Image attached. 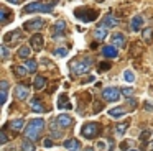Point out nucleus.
Returning a JSON list of instances; mask_svg holds the SVG:
<instances>
[{"label":"nucleus","instance_id":"29","mask_svg":"<svg viewBox=\"0 0 153 151\" xmlns=\"http://www.w3.org/2000/svg\"><path fill=\"white\" fill-rule=\"evenodd\" d=\"M36 66H38L36 61H33V59H28V61L25 62V67H27L30 72H35V71H36Z\"/></svg>","mask_w":153,"mask_h":151},{"label":"nucleus","instance_id":"9","mask_svg":"<svg viewBox=\"0 0 153 151\" xmlns=\"http://www.w3.org/2000/svg\"><path fill=\"white\" fill-rule=\"evenodd\" d=\"M45 46V39L41 35H33L31 36V41H30V48L36 49V51H41Z\"/></svg>","mask_w":153,"mask_h":151},{"label":"nucleus","instance_id":"20","mask_svg":"<svg viewBox=\"0 0 153 151\" xmlns=\"http://www.w3.org/2000/svg\"><path fill=\"white\" fill-rule=\"evenodd\" d=\"M64 148L69 151H79V141L77 140H68L64 141Z\"/></svg>","mask_w":153,"mask_h":151},{"label":"nucleus","instance_id":"46","mask_svg":"<svg viewBox=\"0 0 153 151\" xmlns=\"http://www.w3.org/2000/svg\"><path fill=\"white\" fill-rule=\"evenodd\" d=\"M130 151H138V150H130Z\"/></svg>","mask_w":153,"mask_h":151},{"label":"nucleus","instance_id":"2","mask_svg":"<svg viewBox=\"0 0 153 151\" xmlns=\"http://www.w3.org/2000/svg\"><path fill=\"white\" fill-rule=\"evenodd\" d=\"M56 5V2H31L25 7V13H36V12H41V13H50L53 12V7Z\"/></svg>","mask_w":153,"mask_h":151},{"label":"nucleus","instance_id":"30","mask_svg":"<svg viewBox=\"0 0 153 151\" xmlns=\"http://www.w3.org/2000/svg\"><path fill=\"white\" fill-rule=\"evenodd\" d=\"M123 79H125L127 82H133V81H135V74H133L130 69H127V71L123 72Z\"/></svg>","mask_w":153,"mask_h":151},{"label":"nucleus","instance_id":"31","mask_svg":"<svg viewBox=\"0 0 153 151\" xmlns=\"http://www.w3.org/2000/svg\"><path fill=\"white\" fill-rule=\"evenodd\" d=\"M127 127H128L127 123H123V125H119V127L115 128V135H117V136H119V138L122 136V135L127 131Z\"/></svg>","mask_w":153,"mask_h":151},{"label":"nucleus","instance_id":"39","mask_svg":"<svg viewBox=\"0 0 153 151\" xmlns=\"http://www.w3.org/2000/svg\"><path fill=\"white\" fill-rule=\"evenodd\" d=\"M145 108H146V110L152 112V110H153V105H152V104H145Z\"/></svg>","mask_w":153,"mask_h":151},{"label":"nucleus","instance_id":"15","mask_svg":"<svg viewBox=\"0 0 153 151\" xmlns=\"http://www.w3.org/2000/svg\"><path fill=\"white\" fill-rule=\"evenodd\" d=\"M142 23H143V16L142 15H135L132 18V23H130V30H132V31H138L140 26H142Z\"/></svg>","mask_w":153,"mask_h":151},{"label":"nucleus","instance_id":"44","mask_svg":"<svg viewBox=\"0 0 153 151\" xmlns=\"http://www.w3.org/2000/svg\"><path fill=\"white\" fill-rule=\"evenodd\" d=\"M84 151H94V150H92V148H86Z\"/></svg>","mask_w":153,"mask_h":151},{"label":"nucleus","instance_id":"16","mask_svg":"<svg viewBox=\"0 0 153 151\" xmlns=\"http://www.w3.org/2000/svg\"><path fill=\"white\" fill-rule=\"evenodd\" d=\"M7 92H8V82L2 81L0 82V102H2V104L7 102Z\"/></svg>","mask_w":153,"mask_h":151},{"label":"nucleus","instance_id":"22","mask_svg":"<svg viewBox=\"0 0 153 151\" xmlns=\"http://www.w3.org/2000/svg\"><path fill=\"white\" fill-rule=\"evenodd\" d=\"M58 107H59L61 110H64V108H68V110H69V108H71V104L68 102V97H66V95H59V102H58Z\"/></svg>","mask_w":153,"mask_h":151},{"label":"nucleus","instance_id":"13","mask_svg":"<svg viewBox=\"0 0 153 151\" xmlns=\"http://www.w3.org/2000/svg\"><path fill=\"white\" fill-rule=\"evenodd\" d=\"M112 46L123 48V46H125V36H123L122 33H114L112 35Z\"/></svg>","mask_w":153,"mask_h":151},{"label":"nucleus","instance_id":"21","mask_svg":"<svg viewBox=\"0 0 153 151\" xmlns=\"http://www.w3.org/2000/svg\"><path fill=\"white\" fill-rule=\"evenodd\" d=\"M31 108H33V112H36V113H43L45 112L43 104L38 102V98H33V100H31Z\"/></svg>","mask_w":153,"mask_h":151},{"label":"nucleus","instance_id":"32","mask_svg":"<svg viewBox=\"0 0 153 151\" xmlns=\"http://www.w3.org/2000/svg\"><path fill=\"white\" fill-rule=\"evenodd\" d=\"M22 150H23V151H35V144L31 143V141H23Z\"/></svg>","mask_w":153,"mask_h":151},{"label":"nucleus","instance_id":"1","mask_svg":"<svg viewBox=\"0 0 153 151\" xmlns=\"http://www.w3.org/2000/svg\"><path fill=\"white\" fill-rule=\"evenodd\" d=\"M74 16L82 23H91L99 16V12L89 8V7H79V8L74 10Z\"/></svg>","mask_w":153,"mask_h":151},{"label":"nucleus","instance_id":"33","mask_svg":"<svg viewBox=\"0 0 153 151\" xmlns=\"http://www.w3.org/2000/svg\"><path fill=\"white\" fill-rule=\"evenodd\" d=\"M152 30H150V28H146L145 30V31H143V39H145V41L146 43H150V41H152V38H153V36H152Z\"/></svg>","mask_w":153,"mask_h":151},{"label":"nucleus","instance_id":"34","mask_svg":"<svg viewBox=\"0 0 153 151\" xmlns=\"http://www.w3.org/2000/svg\"><path fill=\"white\" fill-rule=\"evenodd\" d=\"M56 56H68V48H56L54 49Z\"/></svg>","mask_w":153,"mask_h":151},{"label":"nucleus","instance_id":"18","mask_svg":"<svg viewBox=\"0 0 153 151\" xmlns=\"http://www.w3.org/2000/svg\"><path fill=\"white\" fill-rule=\"evenodd\" d=\"M109 115H110L112 118H120V117H123V115H125V108H123V107L110 108V110H109Z\"/></svg>","mask_w":153,"mask_h":151},{"label":"nucleus","instance_id":"19","mask_svg":"<svg viewBox=\"0 0 153 151\" xmlns=\"http://www.w3.org/2000/svg\"><path fill=\"white\" fill-rule=\"evenodd\" d=\"M33 85L36 90H41V89H45V85H46V79L43 77V76H36L33 81Z\"/></svg>","mask_w":153,"mask_h":151},{"label":"nucleus","instance_id":"17","mask_svg":"<svg viewBox=\"0 0 153 151\" xmlns=\"http://www.w3.org/2000/svg\"><path fill=\"white\" fill-rule=\"evenodd\" d=\"M107 30H109V28H105V26H102V25L97 26L96 31H94V36H96V39H99V41H100V39H105V36L109 35V33H107Z\"/></svg>","mask_w":153,"mask_h":151},{"label":"nucleus","instance_id":"38","mask_svg":"<svg viewBox=\"0 0 153 151\" xmlns=\"http://www.w3.org/2000/svg\"><path fill=\"white\" fill-rule=\"evenodd\" d=\"M45 146H46V148H51V146H53V143L50 141V138H46V140H45Z\"/></svg>","mask_w":153,"mask_h":151},{"label":"nucleus","instance_id":"41","mask_svg":"<svg viewBox=\"0 0 153 151\" xmlns=\"http://www.w3.org/2000/svg\"><path fill=\"white\" fill-rule=\"evenodd\" d=\"M146 151H153V141L148 144V148H146Z\"/></svg>","mask_w":153,"mask_h":151},{"label":"nucleus","instance_id":"3","mask_svg":"<svg viewBox=\"0 0 153 151\" xmlns=\"http://www.w3.org/2000/svg\"><path fill=\"white\" fill-rule=\"evenodd\" d=\"M43 127H45L43 118H33V120H30V123L27 127V136L30 140H36L40 131L43 130Z\"/></svg>","mask_w":153,"mask_h":151},{"label":"nucleus","instance_id":"27","mask_svg":"<svg viewBox=\"0 0 153 151\" xmlns=\"http://www.w3.org/2000/svg\"><path fill=\"white\" fill-rule=\"evenodd\" d=\"M7 20H8V8L7 7H0V21L7 23Z\"/></svg>","mask_w":153,"mask_h":151},{"label":"nucleus","instance_id":"4","mask_svg":"<svg viewBox=\"0 0 153 151\" xmlns=\"http://www.w3.org/2000/svg\"><path fill=\"white\" fill-rule=\"evenodd\" d=\"M91 66H92V59L84 58L82 61H73L71 62V71H73V74L81 76V74H84V72L89 71Z\"/></svg>","mask_w":153,"mask_h":151},{"label":"nucleus","instance_id":"26","mask_svg":"<svg viewBox=\"0 0 153 151\" xmlns=\"http://www.w3.org/2000/svg\"><path fill=\"white\" fill-rule=\"evenodd\" d=\"M23 125H25V121L23 120H22V118H18V120H13V121H12V123H10V128H12V130H22V128H23Z\"/></svg>","mask_w":153,"mask_h":151},{"label":"nucleus","instance_id":"40","mask_svg":"<svg viewBox=\"0 0 153 151\" xmlns=\"http://www.w3.org/2000/svg\"><path fill=\"white\" fill-rule=\"evenodd\" d=\"M110 67V64L107 62V64H100V69H109Z\"/></svg>","mask_w":153,"mask_h":151},{"label":"nucleus","instance_id":"12","mask_svg":"<svg viewBox=\"0 0 153 151\" xmlns=\"http://www.w3.org/2000/svg\"><path fill=\"white\" fill-rule=\"evenodd\" d=\"M28 95H30V92H28V89L25 87V85H18V87L15 89V97H17L18 100H27Z\"/></svg>","mask_w":153,"mask_h":151},{"label":"nucleus","instance_id":"42","mask_svg":"<svg viewBox=\"0 0 153 151\" xmlns=\"http://www.w3.org/2000/svg\"><path fill=\"white\" fill-rule=\"evenodd\" d=\"M7 2H10V3H20V0H7Z\"/></svg>","mask_w":153,"mask_h":151},{"label":"nucleus","instance_id":"35","mask_svg":"<svg viewBox=\"0 0 153 151\" xmlns=\"http://www.w3.org/2000/svg\"><path fill=\"white\" fill-rule=\"evenodd\" d=\"M122 94L125 95V97H132V95H133V89L132 87H123L122 89Z\"/></svg>","mask_w":153,"mask_h":151},{"label":"nucleus","instance_id":"28","mask_svg":"<svg viewBox=\"0 0 153 151\" xmlns=\"http://www.w3.org/2000/svg\"><path fill=\"white\" fill-rule=\"evenodd\" d=\"M31 53V48H28V46H22L20 49H18V56L20 58H28Z\"/></svg>","mask_w":153,"mask_h":151},{"label":"nucleus","instance_id":"8","mask_svg":"<svg viewBox=\"0 0 153 151\" xmlns=\"http://www.w3.org/2000/svg\"><path fill=\"white\" fill-rule=\"evenodd\" d=\"M64 30H66V21H63V20H59V21H56L53 25V38L54 39H58V38H61V36L64 35Z\"/></svg>","mask_w":153,"mask_h":151},{"label":"nucleus","instance_id":"10","mask_svg":"<svg viewBox=\"0 0 153 151\" xmlns=\"http://www.w3.org/2000/svg\"><path fill=\"white\" fill-rule=\"evenodd\" d=\"M102 26H105V28H114V26L119 25V18H115L114 15H105L102 20V23H100Z\"/></svg>","mask_w":153,"mask_h":151},{"label":"nucleus","instance_id":"6","mask_svg":"<svg viewBox=\"0 0 153 151\" xmlns=\"http://www.w3.org/2000/svg\"><path fill=\"white\" fill-rule=\"evenodd\" d=\"M102 97L105 98L107 102H115V100H119V97H120V90L117 87H105L102 92Z\"/></svg>","mask_w":153,"mask_h":151},{"label":"nucleus","instance_id":"36","mask_svg":"<svg viewBox=\"0 0 153 151\" xmlns=\"http://www.w3.org/2000/svg\"><path fill=\"white\" fill-rule=\"evenodd\" d=\"M7 143V135H5V131H2L0 133V144H5Z\"/></svg>","mask_w":153,"mask_h":151},{"label":"nucleus","instance_id":"5","mask_svg":"<svg viewBox=\"0 0 153 151\" xmlns=\"http://www.w3.org/2000/svg\"><path fill=\"white\" fill-rule=\"evenodd\" d=\"M99 131H100L99 123H84L82 128H81V135H82L84 138H89V140L96 138L97 135H99Z\"/></svg>","mask_w":153,"mask_h":151},{"label":"nucleus","instance_id":"7","mask_svg":"<svg viewBox=\"0 0 153 151\" xmlns=\"http://www.w3.org/2000/svg\"><path fill=\"white\" fill-rule=\"evenodd\" d=\"M45 26V20L41 18H35V20H28V21L23 23V28L28 30V31H36V30L43 28Z\"/></svg>","mask_w":153,"mask_h":151},{"label":"nucleus","instance_id":"25","mask_svg":"<svg viewBox=\"0 0 153 151\" xmlns=\"http://www.w3.org/2000/svg\"><path fill=\"white\" fill-rule=\"evenodd\" d=\"M13 72L18 76V77H23V76L28 74V69L27 67H22V66H13Z\"/></svg>","mask_w":153,"mask_h":151},{"label":"nucleus","instance_id":"37","mask_svg":"<svg viewBox=\"0 0 153 151\" xmlns=\"http://www.w3.org/2000/svg\"><path fill=\"white\" fill-rule=\"evenodd\" d=\"M7 56H8L7 48H5V46H2V58H4V59H7Z\"/></svg>","mask_w":153,"mask_h":151},{"label":"nucleus","instance_id":"45","mask_svg":"<svg viewBox=\"0 0 153 151\" xmlns=\"http://www.w3.org/2000/svg\"><path fill=\"white\" fill-rule=\"evenodd\" d=\"M96 2H99V3H102V2H104V0H96Z\"/></svg>","mask_w":153,"mask_h":151},{"label":"nucleus","instance_id":"11","mask_svg":"<svg viewBox=\"0 0 153 151\" xmlns=\"http://www.w3.org/2000/svg\"><path fill=\"white\" fill-rule=\"evenodd\" d=\"M58 125H59L61 128H68V127L73 125V118H71L68 113H61L59 117H58Z\"/></svg>","mask_w":153,"mask_h":151},{"label":"nucleus","instance_id":"14","mask_svg":"<svg viewBox=\"0 0 153 151\" xmlns=\"http://www.w3.org/2000/svg\"><path fill=\"white\" fill-rule=\"evenodd\" d=\"M102 54L105 56V58H117V56H119V51H117L115 46H104Z\"/></svg>","mask_w":153,"mask_h":151},{"label":"nucleus","instance_id":"23","mask_svg":"<svg viewBox=\"0 0 153 151\" xmlns=\"http://www.w3.org/2000/svg\"><path fill=\"white\" fill-rule=\"evenodd\" d=\"M97 146H99L100 151H112L114 144H112V141H99Z\"/></svg>","mask_w":153,"mask_h":151},{"label":"nucleus","instance_id":"24","mask_svg":"<svg viewBox=\"0 0 153 151\" xmlns=\"http://www.w3.org/2000/svg\"><path fill=\"white\" fill-rule=\"evenodd\" d=\"M18 36H20V31H10V33H7V35L4 36V41L10 43V41H13V39H17Z\"/></svg>","mask_w":153,"mask_h":151},{"label":"nucleus","instance_id":"43","mask_svg":"<svg viewBox=\"0 0 153 151\" xmlns=\"http://www.w3.org/2000/svg\"><path fill=\"white\" fill-rule=\"evenodd\" d=\"M5 151H15V148H7Z\"/></svg>","mask_w":153,"mask_h":151}]
</instances>
